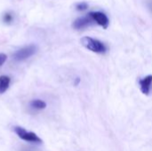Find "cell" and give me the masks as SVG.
<instances>
[{
  "label": "cell",
  "instance_id": "1",
  "mask_svg": "<svg viewBox=\"0 0 152 151\" xmlns=\"http://www.w3.org/2000/svg\"><path fill=\"white\" fill-rule=\"evenodd\" d=\"M81 44L84 47L95 53L104 54L107 52V47L102 41L91 36H84L81 39Z\"/></svg>",
  "mask_w": 152,
  "mask_h": 151
},
{
  "label": "cell",
  "instance_id": "2",
  "mask_svg": "<svg viewBox=\"0 0 152 151\" xmlns=\"http://www.w3.org/2000/svg\"><path fill=\"white\" fill-rule=\"evenodd\" d=\"M13 131L19 136V138H20L21 140H23L25 142L38 143V144L42 143V140L36 133H34L32 132H28L20 126H14Z\"/></svg>",
  "mask_w": 152,
  "mask_h": 151
},
{
  "label": "cell",
  "instance_id": "3",
  "mask_svg": "<svg viewBox=\"0 0 152 151\" xmlns=\"http://www.w3.org/2000/svg\"><path fill=\"white\" fill-rule=\"evenodd\" d=\"M36 51H37V46L34 44H30V45H28L24 48L18 50L13 54V58L15 61H24V60L29 58L30 56H32L36 53Z\"/></svg>",
  "mask_w": 152,
  "mask_h": 151
},
{
  "label": "cell",
  "instance_id": "4",
  "mask_svg": "<svg viewBox=\"0 0 152 151\" xmlns=\"http://www.w3.org/2000/svg\"><path fill=\"white\" fill-rule=\"evenodd\" d=\"M89 14L93 18V20H94L95 23H97L99 26L102 27L105 29L108 28L109 24H110V20L104 12H90Z\"/></svg>",
  "mask_w": 152,
  "mask_h": 151
},
{
  "label": "cell",
  "instance_id": "5",
  "mask_svg": "<svg viewBox=\"0 0 152 151\" xmlns=\"http://www.w3.org/2000/svg\"><path fill=\"white\" fill-rule=\"evenodd\" d=\"M94 24V20H93V18L90 16V14L88 13L87 15L86 16H83V17H80V18H77L74 22H73V25L72 27L75 28V29H83V28H86L87 27H90L92 25Z\"/></svg>",
  "mask_w": 152,
  "mask_h": 151
},
{
  "label": "cell",
  "instance_id": "6",
  "mask_svg": "<svg viewBox=\"0 0 152 151\" xmlns=\"http://www.w3.org/2000/svg\"><path fill=\"white\" fill-rule=\"evenodd\" d=\"M139 85L142 93L145 95H149L152 86V75H148L147 77L140 79Z\"/></svg>",
  "mask_w": 152,
  "mask_h": 151
},
{
  "label": "cell",
  "instance_id": "7",
  "mask_svg": "<svg viewBox=\"0 0 152 151\" xmlns=\"http://www.w3.org/2000/svg\"><path fill=\"white\" fill-rule=\"evenodd\" d=\"M10 77L7 76H1L0 77V93H4L6 92L10 85Z\"/></svg>",
  "mask_w": 152,
  "mask_h": 151
},
{
  "label": "cell",
  "instance_id": "8",
  "mask_svg": "<svg viewBox=\"0 0 152 151\" xmlns=\"http://www.w3.org/2000/svg\"><path fill=\"white\" fill-rule=\"evenodd\" d=\"M30 106H31V108H33L35 109L41 110V109H45L46 108V103L41 100H34L30 102Z\"/></svg>",
  "mask_w": 152,
  "mask_h": 151
},
{
  "label": "cell",
  "instance_id": "9",
  "mask_svg": "<svg viewBox=\"0 0 152 151\" xmlns=\"http://www.w3.org/2000/svg\"><path fill=\"white\" fill-rule=\"evenodd\" d=\"M88 8V4L86 3V2H81V3H78L77 5H76V9L77 11H85Z\"/></svg>",
  "mask_w": 152,
  "mask_h": 151
},
{
  "label": "cell",
  "instance_id": "10",
  "mask_svg": "<svg viewBox=\"0 0 152 151\" xmlns=\"http://www.w3.org/2000/svg\"><path fill=\"white\" fill-rule=\"evenodd\" d=\"M12 15L11 14V13H9V12H6V13H4V21L5 22V23H10V22H12Z\"/></svg>",
  "mask_w": 152,
  "mask_h": 151
},
{
  "label": "cell",
  "instance_id": "11",
  "mask_svg": "<svg viewBox=\"0 0 152 151\" xmlns=\"http://www.w3.org/2000/svg\"><path fill=\"white\" fill-rule=\"evenodd\" d=\"M7 56L4 53H0V67L6 61Z\"/></svg>",
  "mask_w": 152,
  "mask_h": 151
},
{
  "label": "cell",
  "instance_id": "12",
  "mask_svg": "<svg viewBox=\"0 0 152 151\" xmlns=\"http://www.w3.org/2000/svg\"><path fill=\"white\" fill-rule=\"evenodd\" d=\"M151 9H152V4H151Z\"/></svg>",
  "mask_w": 152,
  "mask_h": 151
}]
</instances>
